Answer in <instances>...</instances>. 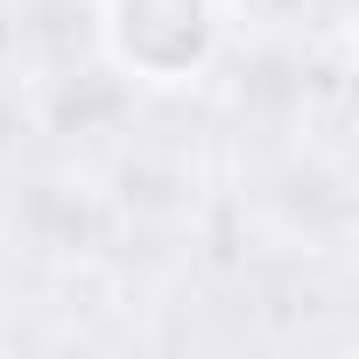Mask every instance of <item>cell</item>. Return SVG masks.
<instances>
[{"label": "cell", "mask_w": 359, "mask_h": 359, "mask_svg": "<svg viewBox=\"0 0 359 359\" xmlns=\"http://www.w3.org/2000/svg\"><path fill=\"white\" fill-rule=\"evenodd\" d=\"M99 50L148 92H191L226 50V0H99Z\"/></svg>", "instance_id": "cell-1"}]
</instances>
